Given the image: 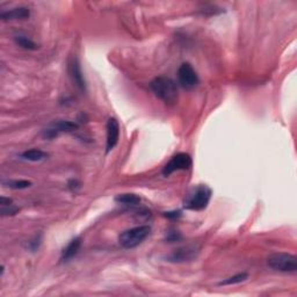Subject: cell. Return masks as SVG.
I'll list each match as a JSON object with an SVG mask.
<instances>
[{"label":"cell","mask_w":297,"mask_h":297,"mask_svg":"<svg viewBox=\"0 0 297 297\" xmlns=\"http://www.w3.org/2000/svg\"><path fill=\"white\" fill-rule=\"evenodd\" d=\"M211 194V189L207 185H198L193 187L185 196L183 207L193 211L203 210L210 202Z\"/></svg>","instance_id":"2"},{"label":"cell","mask_w":297,"mask_h":297,"mask_svg":"<svg viewBox=\"0 0 297 297\" xmlns=\"http://www.w3.org/2000/svg\"><path fill=\"white\" fill-rule=\"evenodd\" d=\"M180 238V236L178 235V232L176 234V232H172V234L170 235V237L167 238V239L169 240H171V241H176V240H178Z\"/></svg>","instance_id":"21"},{"label":"cell","mask_w":297,"mask_h":297,"mask_svg":"<svg viewBox=\"0 0 297 297\" xmlns=\"http://www.w3.org/2000/svg\"><path fill=\"white\" fill-rule=\"evenodd\" d=\"M15 43L18 44V46H20L21 48H24V49L27 50H36L37 49V44L35 43L34 41H31L30 38L25 36V35H17V36L14 37Z\"/></svg>","instance_id":"15"},{"label":"cell","mask_w":297,"mask_h":297,"mask_svg":"<svg viewBox=\"0 0 297 297\" xmlns=\"http://www.w3.org/2000/svg\"><path fill=\"white\" fill-rule=\"evenodd\" d=\"M40 244H41V238L35 237V239L29 241V248H30L31 251H36L38 246H40Z\"/></svg>","instance_id":"19"},{"label":"cell","mask_w":297,"mask_h":297,"mask_svg":"<svg viewBox=\"0 0 297 297\" xmlns=\"http://www.w3.org/2000/svg\"><path fill=\"white\" fill-rule=\"evenodd\" d=\"M192 158L188 153H178L164 166L163 174L165 177H169L178 171H187L192 167Z\"/></svg>","instance_id":"5"},{"label":"cell","mask_w":297,"mask_h":297,"mask_svg":"<svg viewBox=\"0 0 297 297\" xmlns=\"http://www.w3.org/2000/svg\"><path fill=\"white\" fill-rule=\"evenodd\" d=\"M29 15H30V12H29L28 8L18 7V8L11 9V11L2 12L1 15H0V18H1L2 21L24 20V19L29 18Z\"/></svg>","instance_id":"11"},{"label":"cell","mask_w":297,"mask_h":297,"mask_svg":"<svg viewBox=\"0 0 297 297\" xmlns=\"http://www.w3.org/2000/svg\"><path fill=\"white\" fill-rule=\"evenodd\" d=\"M165 216L166 217H169V218H179L180 216H181V212H180L179 210L178 211H170V212H166L165 214Z\"/></svg>","instance_id":"20"},{"label":"cell","mask_w":297,"mask_h":297,"mask_svg":"<svg viewBox=\"0 0 297 297\" xmlns=\"http://www.w3.org/2000/svg\"><path fill=\"white\" fill-rule=\"evenodd\" d=\"M151 234V228L148 225H140V227L129 229L122 232L119 237V243L125 250H130V248L137 247Z\"/></svg>","instance_id":"3"},{"label":"cell","mask_w":297,"mask_h":297,"mask_svg":"<svg viewBox=\"0 0 297 297\" xmlns=\"http://www.w3.org/2000/svg\"><path fill=\"white\" fill-rule=\"evenodd\" d=\"M51 128L59 135V132H73L79 128L76 122L72 121H57L51 124Z\"/></svg>","instance_id":"12"},{"label":"cell","mask_w":297,"mask_h":297,"mask_svg":"<svg viewBox=\"0 0 297 297\" xmlns=\"http://www.w3.org/2000/svg\"><path fill=\"white\" fill-rule=\"evenodd\" d=\"M115 201L120 205L128 206V207H134L140 205L141 198L137 196L136 194H120L115 198Z\"/></svg>","instance_id":"13"},{"label":"cell","mask_w":297,"mask_h":297,"mask_svg":"<svg viewBox=\"0 0 297 297\" xmlns=\"http://www.w3.org/2000/svg\"><path fill=\"white\" fill-rule=\"evenodd\" d=\"M178 80L183 89H192L198 86L199 76L189 63H183L178 70Z\"/></svg>","instance_id":"6"},{"label":"cell","mask_w":297,"mask_h":297,"mask_svg":"<svg viewBox=\"0 0 297 297\" xmlns=\"http://www.w3.org/2000/svg\"><path fill=\"white\" fill-rule=\"evenodd\" d=\"M151 91L161 101L169 105H174L179 98L177 84L169 77H157L150 84Z\"/></svg>","instance_id":"1"},{"label":"cell","mask_w":297,"mask_h":297,"mask_svg":"<svg viewBox=\"0 0 297 297\" xmlns=\"http://www.w3.org/2000/svg\"><path fill=\"white\" fill-rule=\"evenodd\" d=\"M1 215L2 216H8V215H14L19 211L18 207H15L14 205H9V206H1Z\"/></svg>","instance_id":"18"},{"label":"cell","mask_w":297,"mask_h":297,"mask_svg":"<svg viewBox=\"0 0 297 297\" xmlns=\"http://www.w3.org/2000/svg\"><path fill=\"white\" fill-rule=\"evenodd\" d=\"M267 265L268 267L283 273H295L297 270V259L295 256L289 253H273L267 258Z\"/></svg>","instance_id":"4"},{"label":"cell","mask_w":297,"mask_h":297,"mask_svg":"<svg viewBox=\"0 0 297 297\" xmlns=\"http://www.w3.org/2000/svg\"><path fill=\"white\" fill-rule=\"evenodd\" d=\"M47 157L48 154L46 152H43V151L38 150V148L27 150L21 154V158H24L25 160H28V161H41L46 159Z\"/></svg>","instance_id":"14"},{"label":"cell","mask_w":297,"mask_h":297,"mask_svg":"<svg viewBox=\"0 0 297 297\" xmlns=\"http://www.w3.org/2000/svg\"><path fill=\"white\" fill-rule=\"evenodd\" d=\"M106 135H107V140H106V151H107L108 153L118 145L119 140H120V124H119L116 119H108L107 124H106Z\"/></svg>","instance_id":"9"},{"label":"cell","mask_w":297,"mask_h":297,"mask_svg":"<svg viewBox=\"0 0 297 297\" xmlns=\"http://www.w3.org/2000/svg\"><path fill=\"white\" fill-rule=\"evenodd\" d=\"M82 247V237H76L70 241L69 244L64 247L62 251V256H60V260L62 261H69L78 254V252Z\"/></svg>","instance_id":"10"},{"label":"cell","mask_w":297,"mask_h":297,"mask_svg":"<svg viewBox=\"0 0 297 297\" xmlns=\"http://www.w3.org/2000/svg\"><path fill=\"white\" fill-rule=\"evenodd\" d=\"M6 185L12 189H26L31 186V182L28 181V180H12V181H8Z\"/></svg>","instance_id":"17"},{"label":"cell","mask_w":297,"mask_h":297,"mask_svg":"<svg viewBox=\"0 0 297 297\" xmlns=\"http://www.w3.org/2000/svg\"><path fill=\"white\" fill-rule=\"evenodd\" d=\"M248 279V274L247 273H239L236 274L234 276L228 277V279L221 281L218 283V286H234V285H238V283L244 282Z\"/></svg>","instance_id":"16"},{"label":"cell","mask_w":297,"mask_h":297,"mask_svg":"<svg viewBox=\"0 0 297 297\" xmlns=\"http://www.w3.org/2000/svg\"><path fill=\"white\" fill-rule=\"evenodd\" d=\"M67 72L73 85L82 92H86V80L84 77L82 66H80L79 59L76 56H72L67 62Z\"/></svg>","instance_id":"7"},{"label":"cell","mask_w":297,"mask_h":297,"mask_svg":"<svg viewBox=\"0 0 297 297\" xmlns=\"http://www.w3.org/2000/svg\"><path fill=\"white\" fill-rule=\"evenodd\" d=\"M200 247L196 245H187L174 250L166 257V259L171 263H187V261L194 260L198 257Z\"/></svg>","instance_id":"8"}]
</instances>
